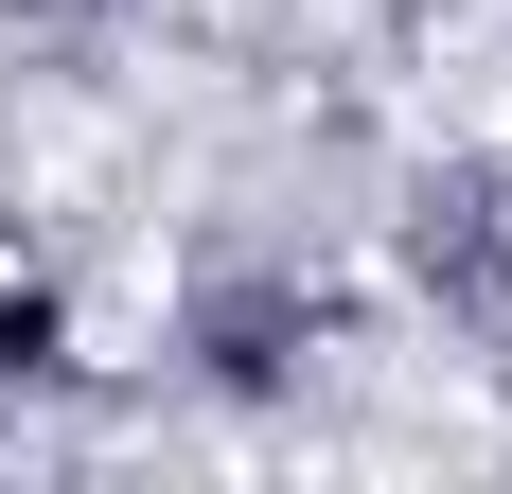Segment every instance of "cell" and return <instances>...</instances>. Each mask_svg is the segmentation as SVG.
<instances>
[{"label": "cell", "instance_id": "1", "mask_svg": "<svg viewBox=\"0 0 512 494\" xmlns=\"http://www.w3.org/2000/svg\"><path fill=\"white\" fill-rule=\"evenodd\" d=\"M159 336H177V389H212V406H301L318 371L354 353V283L301 265V247H212Z\"/></svg>", "mask_w": 512, "mask_h": 494}, {"label": "cell", "instance_id": "2", "mask_svg": "<svg viewBox=\"0 0 512 494\" xmlns=\"http://www.w3.org/2000/svg\"><path fill=\"white\" fill-rule=\"evenodd\" d=\"M389 300L442 353H512V159H407V195H389Z\"/></svg>", "mask_w": 512, "mask_h": 494}, {"label": "cell", "instance_id": "3", "mask_svg": "<svg viewBox=\"0 0 512 494\" xmlns=\"http://www.w3.org/2000/svg\"><path fill=\"white\" fill-rule=\"evenodd\" d=\"M71 371H89V300L53 283L36 247H0V406H18V389H71Z\"/></svg>", "mask_w": 512, "mask_h": 494}]
</instances>
